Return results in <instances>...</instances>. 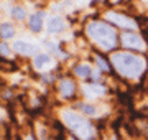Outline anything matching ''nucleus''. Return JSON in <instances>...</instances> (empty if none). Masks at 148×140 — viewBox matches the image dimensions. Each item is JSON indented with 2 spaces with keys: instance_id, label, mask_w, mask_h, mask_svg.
Instances as JSON below:
<instances>
[{
  "instance_id": "f257e3e1",
  "label": "nucleus",
  "mask_w": 148,
  "mask_h": 140,
  "mask_svg": "<svg viewBox=\"0 0 148 140\" xmlns=\"http://www.w3.org/2000/svg\"><path fill=\"white\" fill-rule=\"evenodd\" d=\"M110 59L117 73L123 78H128V79H138L147 68L145 58L128 53V51H115Z\"/></svg>"
},
{
  "instance_id": "f03ea898",
  "label": "nucleus",
  "mask_w": 148,
  "mask_h": 140,
  "mask_svg": "<svg viewBox=\"0 0 148 140\" xmlns=\"http://www.w3.org/2000/svg\"><path fill=\"white\" fill-rule=\"evenodd\" d=\"M86 33L102 51H112L117 48V32L109 27V23L90 22L86 28Z\"/></svg>"
},
{
  "instance_id": "7ed1b4c3",
  "label": "nucleus",
  "mask_w": 148,
  "mask_h": 140,
  "mask_svg": "<svg viewBox=\"0 0 148 140\" xmlns=\"http://www.w3.org/2000/svg\"><path fill=\"white\" fill-rule=\"evenodd\" d=\"M61 119L66 124L73 134H76L81 140H94L95 137V129L92 127L89 120H86L82 115H79L77 112H74L71 109H63L61 110Z\"/></svg>"
},
{
  "instance_id": "20e7f679",
  "label": "nucleus",
  "mask_w": 148,
  "mask_h": 140,
  "mask_svg": "<svg viewBox=\"0 0 148 140\" xmlns=\"http://www.w3.org/2000/svg\"><path fill=\"white\" fill-rule=\"evenodd\" d=\"M106 18L110 23H114V25H117L120 28H125V30H137V27H138L133 18H130L127 15H122L119 12H107Z\"/></svg>"
},
{
  "instance_id": "39448f33",
  "label": "nucleus",
  "mask_w": 148,
  "mask_h": 140,
  "mask_svg": "<svg viewBox=\"0 0 148 140\" xmlns=\"http://www.w3.org/2000/svg\"><path fill=\"white\" fill-rule=\"evenodd\" d=\"M120 41L122 45L128 49H137V51H145V41L143 38L138 35V33H133V32H127V33H122L120 36Z\"/></svg>"
},
{
  "instance_id": "423d86ee",
  "label": "nucleus",
  "mask_w": 148,
  "mask_h": 140,
  "mask_svg": "<svg viewBox=\"0 0 148 140\" xmlns=\"http://www.w3.org/2000/svg\"><path fill=\"white\" fill-rule=\"evenodd\" d=\"M58 91L59 94H61V97L63 99H69V97L74 94V91H76V84H74V81H71V79H61L58 84Z\"/></svg>"
},
{
  "instance_id": "0eeeda50",
  "label": "nucleus",
  "mask_w": 148,
  "mask_h": 140,
  "mask_svg": "<svg viewBox=\"0 0 148 140\" xmlns=\"http://www.w3.org/2000/svg\"><path fill=\"white\" fill-rule=\"evenodd\" d=\"M43 18H45V12H36L30 15V20H28V27L30 30L35 33H40L43 28Z\"/></svg>"
},
{
  "instance_id": "6e6552de",
  "label": "nucleus",
  "mask_w": 148,
  "mask_h": 140,
  "mask_svg": "<svg viewBox=\"0 0 148 140\" xmlns=\"http://www.w3.org/2000/svg\"><path fill=\"white\" fill-rule=\"evenodd\" d=\"M82 92H84V96L87 97V99H92V97L106 94V87L101 86V84H84Z\"/></svg>"
},
{
  "instance_id": "1a4fd4ad",
  "label": "nucleus",
  "mask_w": 148,
  "mask_h": 140,
  "mask_svg": "<svg viewBox=\"0 0 148 140\" xmlns=\"http://www.w3.org/2000/svg\"><path fill=\"white\" fill-rule=\"evenodd\" d=\"M13 49L20 54H33V53H36L38 48L35 45H30L27 41H23V40H16L15 43H13Z\"/></svg>"
},
{
  "instance_id": "9d476101",
  "label": "nucleus",
  "mask_w": 148,
  "mask_h": 140,
  "mask_svg": "<svg viewBox=\"0 0 148 140\" xmlns=\"http://www.w3.org/2000/svg\"><path fill=\"white\" fill-rule=\"evenodd\" d=\"M46 28H48L49 33H59L66 28V23H64V20L59 18V16H51L46 22Z\"/></svg>"
},
{
  "instance_id": "9b49d317",
  "label": "nucleus",
  "mask_w": 148,
  "mask_h": 140,
  "mask_svg": "<svg viewBox=\"0 0 148 140\" xmlns=\"http://www.w3.org/2000/svg\"><path fill=\"white\" fill-rule=\"evenodd\" d=\"M53 59L49 54H38L36 58L33 59V65L36 69H46V68H51L53 66Z\"/></svg>"
},
{
  "instance_id": "f8f14e48",
  "label": "nucleus",
  "mask_w": 148,
  "mask_h": 140,
  "mask_svg": "<svg viewBox=\"0 0 148 140\" xmlns=\"http://www.w3.org/2000/svg\"><path fill=\"white\" fill-rule=\"evenodd\" d=\"M74 74L77 76V78H89L90 74H92V69H90V66L87 65V63H82V65H77L76 68H74Z\"/></svg>"
},
{
  "instance_id": "ddd939ff",
  "label": "nucleus",
  "mask_w": 148,
  "mask_h": 140,
  "mask_svg": "<svg viewBox=\"0 0 148 140\" xmlns=\"http://www.w3.org/2000/svg\"><path fill=\"white\" fill-rule=\"evenodd\" d=\"M13 35H15L13 25H10V23H2V25H0V38L10 40V38H13Z\"/></svg>"
},
{
  "instance_id": "4468645a",
  "label": "nucleus",
  "mask_w": 148,
  "mask_h": 140,
  "mask_svg": "<svg viewBox=\"0 0 148 140\" xmlns=\"http://www.w3.org/2000/svg\"><path fill=\"white\" fill-rule=\"evenodd\" d=\"M12 15H13V18H16V20H23V18L27 16V10L20 5H15L12 8Z\"/></svg>"
},
{
  "instance_id": "2eb2a0df",
  "label": "nucleus",
  "mask_w": 148,
  "mask_h": 140,
  "mask_svg": "<svg viewBox=\"0 0 148 140\" xmlns=\"http://www.w3.org/2000/svg\"><path fill=\"white\" fill-rule=\"evenodd\" d=\"M79 109L82 110L84 114H87V115H95V107L94 106H90V104H79Z\"/></svg>"
},
{
  "instance_id": "dca6fc26",
  "label": "nucleus",
  "mask_w": 148,
  "mask_h": 140,
  "mask_svg": "<svg viewBox=\"0 0 148 140\" xmlns=\"http://www.w3.org/2000/svg\"><path fill=\"white\" fill-rule=\"evenodd\" d=\"M95 61H97V65L101 66V68H102L104 71H109V69H110V66H109V63H106L102 56H99V54H95Z\"/></svg>"
},
{
  "instance_id": "f3484780",
  "label": "nucleus",
  "mask_w": 148,
  "mask_h": 140,
  "mask_svg": "<svg viewBox=\"0 0 148 140\" xmlns=\"http://www.w3.org/2000/svg\"><path fill=\"white\" fill-rule=\"evenodd\" d=\"M0 54H3V56L10 54V49H8V45L7 43H0Z\"/></svg>"
},
{
  "instance_id": "a211bd4d",
  "label": "nucleus",
  "mask_w": 148,
  "mask_h": 140,
  "mask_svg": "<svg viewBox=\"0 0 148 140\" xmlns=\"http://www.w3.org/2000/svg\"><path fill=\"white\" fill-rule=\"evenodd\" d=\"M92 78H94V79H99V78H101V74H99V71H95V73H92Z\"/></svg>"
},
{
  "instance_id": "6ab92c4d",
  "label": "nucleus",
  "mask_w": 148,
  "mask_h": 140,
  "mask_svg": "<svg viewBox=\"0 0 148 140\" xmlns=\"http://www.w3.org/2000/svg\"><path fill=\"white\" fill-rule=\"evenodd\" d=\"M25 140H35V137H33V135H32V134H28V135H27V137H25Z\"/></svg>"
},
{
  "instance_id": "aec40b11",
  "label": "nucleus",
  "mask_w": 148,
  "mask_h": 140,
  "mask_svg": "<svg viewBox=\"0 0 148 140\" xmlns=\"http://www.w3.org/2000/svg\"><path fill=\"white\" fill-rule=\"evenodd\" d=\"M110 2H112V3H115V2H119V0H110Z\"/></svg>"
},
{
  "instance_id": "412c9836",
  "label": "nucleus",
  "mask_w": 148,
  "mask_h": 140,
  "mask_svg": "<svg viewBox=\"0 0 148 140\" xmlns=\"http://www.w3.org/2000/svg\"><path fill=\"white\" fill-rule=\"evenodd\" d=\"M68 140H74V139H68Z\"/></svg>"
},
{
  "instance_id": "4be33fe9",
  "label": "nucleus",
  "mask_w": 148,
  "mask_h": 140,
  "mask_svg": "<svg viewBox=\"0 0 148 140\" xmlns=\"http://www.w3.org/2000/svg\"><path fill=\"white\" fill-rule=\"evenodd\" d=\"M147 2H148V0H147Z\"/></svg>"
}]
</instances>
